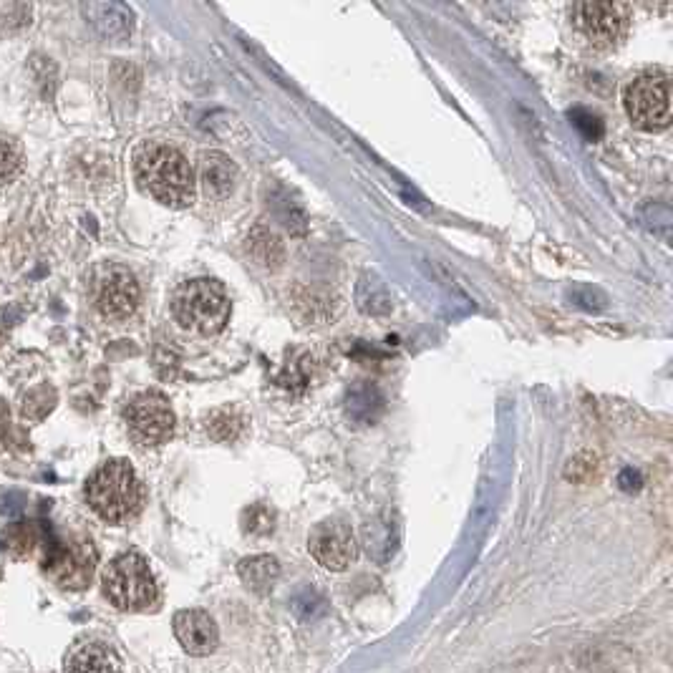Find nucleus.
<instances>
[{
    "label": "nucleus",
    "instance_id": "2eb2a0df",
    "mask_svg": "<svg viewBox=\"0 0 673 673\" xmlns=\"http://www.w3.org/2000/svg\"><path fill=\"white\" fill-rule=\"evenodd\" d=\"M384 411V396L369 381H361L358 386H353L346 396V416L358 426H369Z\"/></svg>",
    "mask_w": 673,
    "mask_h": 673
},
{
    "label": "nucleus",
    "instance_id": "4be33fe9",
    "mask_svg": "<svg viewBox=\"0 0 673 673\" xmlns=\"http://www.w3.org/2000/svg\"><path fill=\"white\" fill-rule=\"evenodd\" d=\"M23 157L16 149V144L8 142L6 137H0V179H8L21 169Z\"/></svg>",
    "mask_w": 673,
    "mask_h": 673
},
{
    "label": "nucleus",
    "instance_id": "f3484780",
    "mask_svg": "<svg viewBox=\"0 0 673 673\" xmlns=\"http://www.w3.org/2000/svg\"><path fill=\"white\" fill-rule=\"evenodd\" d=\"M43 537H46V530L38 527L36 522H18V525L8 527L6 532V545L11 547L16 555H31L38 545H43Z\"/></svg>",
    "mask_w": 673,
    "mask_h": 673
},
{
    "label": "nucleus",
    "instance_id": "423d86ee",
    "mask_svg": "<svg viewBox=\"0 0 673 673\" xmlns=\"http://www.w3.org/2000/svg\"><path fill=\"white\" fill-rule=\"evenodd\" d=\"M628 119L643 132H661L671 124V86L663 71H648L623 94Z\"/></svg>",
    "mask_w": 673,
    "mask_h": 673
},
{
    "label": "nucleus",
    "instance_id": "aec40b11",
    "mask_svg": "<svg viewBox=\"0 0 673 673\" xmlns=\"http://www.w3.org/2000/svg\"><path fill=\"white\" fill-rule=\"evenodd\" d=\"M273 522V512L263 505L248 507L245 515H242V527H245V532H253V535H268V532H273Z\"/></svg>",
    "mask_w": 673,
    "mask_h": 673
},
{
    "label": "nucleus",
    "instance_id": "7ed1b4c3",
    "mask_svg": "<svg viewBox=\"0 0 673 673\" xmlns=\"http://www.w3.org/2000/svg\"><path fill=\"white\" fill-rule=\"evenodd\" d=\"M172 313L187 331L215 336L230 321V298L217 280H187L174 290Z\"/></svg>",
    "mask_w": 673,
    "mask_h": 673
},
{
    "label": "nucleus",
    "instance_id": "f8f14e48",
    "mask_svg": "<svg viewBox=\"0 0 673 673\" xmlns=\"http://www.w3.org/2000/svg\"><path fill=\"white\" fill-rule=\"evenodd\" d=\"M66 673H121L119 653L104 641H84L66 656L64 663Z\"/></svg>",
    "mask_w": 673,
    "mask_h": 673
},
{
    "label": "nucleus",
    "instance_id": "6e6552de",
    "mask_svg": "<svg viewBox=\"0 0 673 673\" xmlns=\"http://www.w3.org/2000/svg\"><path fill=\"white\" fill-rule=\"evenodd\" d=\"M127 424L134 442L142 447H159L172 439L177 419H174L167 396L157 394V391H144L129 401Z\"/></svg>",
    "mask_w": 673,
    "mask_h": 673
},
{
    "label": "nucleus",
    "instance_id": "dca6fc26",
    "mask_svg": "<svg viewBox=\"0 0 673 673\" xmlns=\"http://www.w3.org/2000/svg\"><path fill=\"white\" fill-rule=\"evenodd\" d=\"M237 169L230 157L220 152H207L202 157V187L207 197H227L235 187Z\"/></svg>",
    "mask_w": 673,
    "mask_h": 673
},
{
    "label": "nucleus",
    "instance_id": "20e7f679",
    "mask_svg": "<svg viewBox=\"0 0 673 673\" xmlns=\"http://www.w3.org/2000/svg\"><path fill=\"white\" fill-rule=\"evenodd\" d=\"M43 570L66 590H84L91 583L96 570V547L94 542L79 532L69 535H53L46 530L43 537Z\"/></svg>",
    "mask_w": 673,
    "mask_h": 673
},
{
    "label": "nucleus",
    "instance_id": "4468645a",
    "mask_svg": "<svg viewBox=\"0 0 673 673\" xmlns=\"http://www.w3.org/2000/svg\"><path fill=\"white\" fill-rule=\"evenodd\" d=\"M242 585L253 590L255 595H268L280 580V563L273 555H253V558L240 560L237 565Z\"/></svg>",
    "mask_w": 673,
    "mask_h": 673
},
{
    "label": "nucleus",
    "instance_id": "39448f33",
    "mask_svg": "<svg viewBox=\"0 0 673 673\" xmlns=\"http://www.w3.org/2000/svg\"><path fill=\"white\" fill-rule=\"evenodd\" d=\"M101 583L109 603L119 610H147L157 603V580L147 560L134 550L116 555L106 565Z\"/></svg>",
    "mask_w": 673,
    "mask_h": 673
},
{
    "label": "nucleus",
    "instance_id": "ddd939ff",
    "mask_svg": "<svg viewBox=\"0 0 673 673\" xmlns=\"http://www.w3.org/2000/svg\"><path fill=\"white\" fill-rule=\"evenodd\" d=\"M89 26L109 41H124L134 28V16L121 3H86L81 8Z\"/></svg>",
    "mask_w": 673,
    "mask_h": 673
},
{
    "label": "nucleus",
    "instance_id": "9b49d317",
    "mask_svg": "<svg viewBox=\"0 0 673 673\" xmlns=\"http://www.w3.org/2000/svg\"><path fill=\"white\" fill-rule=\"evenodd\" d=\"M172 628L179 646L192 656H210L220 646V628H217L215 618L200 608L179 610L172 621Z\"/></svg>",
    "mask_w": 673,
    "mask_h": 673
},
{
    "label": "nucleus",
    "instance_id": "9d476101",
    "mask_svg": "<svg viewBox=\"0 0 673 673\" xmlns=\"http://www.w3.org/2000/svg\"><path fill=\"white\" fill-rule=\"evenodd\" d=\"M308 550L318 565L333 573H343L358 558V540L343 517H328L311 530Z\"/></svg>",
    "mask_w": 673,
    "mask_h": 673
},
{
    "label": "nucleus",
    "instance_id": "1a4fd4ad",
    "mask_svg": "<svg viewBox=\"0 0 673 673\" xmlns=\"http://www.w3.org/2000/svg\"><path fill=\"white\" fill-rule=\"evenodd\" d=\"M573 23L595 48H613L626 38L631 8L626 3H578L573 6Z\"/></svg>",
    "mask_w": 673,
    "mask_h": 673
},
{
    "label": "nucleus",
    "instance_id": "0eeeda50",
    "mask_svg": "<svg viewBox=\"0 0 673 673\" xmlns=\"http://www.w3.org/2000/svg\"><path fill=\"white\" fill-rule=\"evenodd\" d=\"M142 290L137 275L119 263H101L91 273V300L106 318H127L137 311Z\"/></svg>",
    "mask_w": 673,
    "mask_h": 673
},
{
    "label": "nucleus",
    "instance_id": "f257e3e1",
    "mask_svg": "<svg viewBox=\"0 0 673 673\" xmlns=\"http://www.w3.org/2000/svg\"><path fill=\"white\" fill-rule=\"evenodd\" d=\"M134 174L142 190L162 205L190 207L195 202V172L172 144H142L134 154Z\"/></svg>",
    "mask_w": 673,
    "mask_h": 673
},
{
    "label": "nucleus",
    "instance_id": "f03ea898",
    "mask_svg": "<svg viewBox=\"0 0 673 673\" xmlns=\"http://www.w3.org/2000/svg\"><path fill=\"white\" fill-rule=\"evenodd\" d=\"M86 502L106 522H127L142 510L144 489L127 459L101 464L86 482Z\"/></svg>",
    "mask_w": 673,
    "mask_h": 673
},
{
    "label": "nucleus",
    "instance_id": "6ab92c4d",
    "mask_svg": "<svg viewBox=\"0 0 673 673\" xmlns=\"http://www.w3.org/2000/svg\"><path fill=\"white\" fill-rule=\"evenodd\" d=\"M290 610H293V616L300 618V621H316V618H321L328 610V600L316 588H303L290 600Z\"/></svg>",
    "mask_w": 673,
    "mask_h": 673
},
{
    "label": "nucleus",
    "instance_id": "412c9836",
    "mask_svg": "<svg viewBox=\"0 0 673 673\" xmlns=\"http://www.w3.org/2000/svg\"><path fill=\"white\" fill-rule=\"evenodd\" d=\"M570 119H573L578 132L583 134L588 142H598V139L603 137V121H600V116H595L593 111L575 109V111H570Z\"/></svg>",
    "mask_w": 673,
    "mask_h": 673
},
{
    "label": "nucleus",
    "instance_id": "a211bd4d",
    "mask_svg": "<svg viewBox=\"0 0 673 673\" xmlns=\"http://www.w3.org/2000/svg\"><path fill=\"white\" fill-rule=\"evenodd\" d=\"M250 253L255 255L260 265L265 268H278V263L283 260V248H280V240L270 230H255L250 235Z\"/></svg>",
    "mask_w": 673,
    "mask_h": 673
},
{
    "label": "nucleus",
    "instance_id": "5701e85b",
    "mask_svg": "<svg viewBox=\"0 0 673 673\" xmlns=\"http://www.w3.org/2000/svg\"><path fill=\"white\" fill-rule=\"evenodd\" d=\"M0 343H3V336H0Z\"/></svg>",
    "mask_w": 673,
    "mask_h": 673
}]
</instances>
